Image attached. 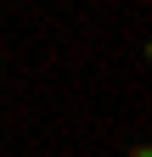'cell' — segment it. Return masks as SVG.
Masks as SVG:
<instances>
[{"label":"cell","mask_w":152,"mask_h":157,"mask_svg":"<svg viewBox=\"0 0 152 157\" xmlns=\"http://www.w3.org/2000/svg\"><path fill=\"white\" fill-rule=\"evenodd\" d=\"M124 157H152V146H146V140H130V146H124Z\"/></svg>","instance_id":"6da1fadb"},{"label":"cell","mask_w":152,"mask_h":157,"mask_svg":"<svg viewBox=\"0 0 152 157\" xmlns=\"http://www.w3.org/2000/svg\"><path fill=\"white\" fill-rule=\"evenodd\" d=\"M0 67H6V51H0Z\"/></svg>","instance_id":"7a4b0ae2"}]
</instances>
